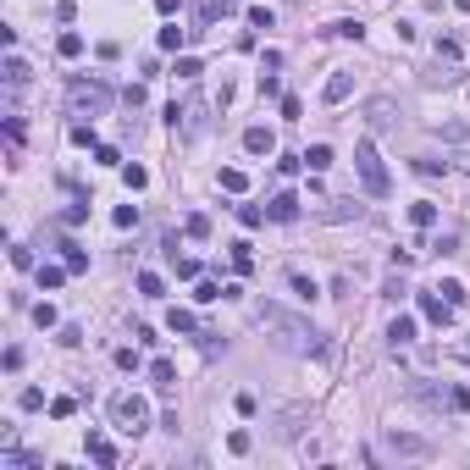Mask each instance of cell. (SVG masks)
Masks as SVG:
<instances>
[{
    "label": "cell",
    "mask_w": 470,
    "mask_h": 470,
    "mask_svg": "<svg viewBox=\"0 0 470 470\" xmlns=\"http://www.w3.org/2000/svg\"><path fill=\"white\" fill-rule=\"evenodd\" d=\"M260 326H266V332H277V343H282V349H294V354H326L321 332H315L305 315L282 310V305H260Z\"/></svg>",
    "instance_id": "cell-1"
},
{
    "label": "cell",
    "mask_w": 470,
    "mask_h": 470,
    "mask_svg": "<svg viewBox=\"0 0 470 470\" xmlns=\"http://www.w3.org/2000/svg\"><path fill=\"white\" fill-rule=\"evenodd\" d=\"M111 100H116V94H111L105 78H73L67 83V111H73V116H89V122H94V116L111 111Z\"/></svg>",
    "instance_id": "cell-2"
},
{
    "label": "cell",
    "mask_w": 470,
    "mask_h": 470,
    "mask_svg": "<svg viewBox=\"0 0 470 470\" xmlns=\"http://www.w3.org/2000/svg\"><path fill=\"white\" fill-rule=\"evenodd\" d=\"M354 172H360V188H365L371 199H388V194H393L388 160H382V150H377L371 139H360V144H354Z\"/></svg>",
    "instance_id": "cell-3"
},
{
    "label": "cell",
    "mask_w": 470,
    "mask_h": 470,
    "mask_svg": "<svg viewBox=\"0 0 470 470\" xmlns=\"http://www.w3.org/2000/svg\"><path fill=\"white\" fill-rule=\"evenodd\" d=\"M404 398H409L415 409H426V415L454 409V388H443V382H432V377H409V382H404Z\"/></svg>",
    "instance_id": "cell-4"
},
{
    "label": "cell",
    "mask_w": 470,
    "mask_h": 470,
    "mask_svg": "<svg viewBox=\"0 0 470 470\" xmlns=\"http://www.w3.org/2000/svg\"><path fill=\"white\" fill-rule=\"evenodd\" d=\"M111 420H116L128 437H139V432H150V404H144L139 393H116V398H111Z\"/></svg>",
    "instance_id": "cell-5"
},
{
    "label": "cell",
    "mask_w": 470,
    "mask_h": 470,
    "mask_svg": "<svg viewBox=\"0 0 470 470\" xmlns=\"http://www.w3.org/2000/svg\"><path fill=\"white\" fill-rule=\"evenodd\" d=\"M388 454H398V460H426V454H432V437H415V432H398V426H393Z\"/></svg>",
    "instance_id": "cell-6"
},
{
    "label": "cell",
    "mask_w": 470,
    "mask_h": 470,
    "mask_svg": "<svg viewBox=\"0 0 470 470\" xmlns=\"http://www.w3.org/2000/svg\"><path fill=\"white\" fill-rule=\"evenodd\" d=\"M365 122L371 128H398V100L393 94H371L365 100Z\"/></svg>",
    "instance_id": "cell-7"
},
{
    "label": "cell",
    "mask_w": 470,
    "mask_h": 470,
    "mask_svg": "<svg viewBox=\"0 0 470 470\" xmlns=\"http://www.w3.org/2000/svg\"><path fill=\"white\" fill-rule=\"evenodd\" d=\"M420 315H426L432 326H448V321H454V305H448V299L432 288V294H420Z\"/></svg>",
    "instance_id": "cell-8"
},
{
    "label": "cell",
    "mask_w": 470,
    "mask_h": 470,
    "mask_svg": "<svg viewBox=\"0 0 470 470\" xmlns=\"http://www.w3.org/2000/svg\"><path fill=\"white\" fill-rule=\"evenodd\" d=\"M299 205H305V199L282 188V194H271V205H266V211H271V222H299Z\"/></svg>",
    "instance_id": "cell-9"
},
{
    "label": "cell",
    "mask_w": 470,
    "mask_h": 470,
    "mask_svg": "<svg viewBox=\"0 0 470 470\" xmlns=\"http://www.w3.org/2000/svg\"><path fill=\"white\" fill-rule=\"evenodd\" d=\"M365 216V205H354V199H326V211H321V222H360Z\"/></svg>",
    "instance_id": "cell-10"
},
{
    "label": "cell",
    "mask_w": 470,
    "mask_h": 470,
    "mask_svg": "<svg viewBox=\"0 0 470 470\" xmlns=\"http://www.w3.org/2000/svg\"><path fill=\"white\" fill-rule=\"evenodd\" d=\"M227 6H233V0H199V6H194V22H199V28H188V33H205L216 17H227Z\"/></svg>",
    "instance_id": "cell-11"
},
{
    "label": "cell",
    "mask_w": 470,
    "mask_h": 470,
    "mask_svg": "<svg viewBox=\"0 0 470 470\" xmlns=\"http://www.w3.org/2000/svg\"><path fill=\"white\" fill-rule=\"evenodd\" d=\"M89 460L100 470H111L116 465V448H111V437H100V432H89Z\"/></svg>",
    "instance_id": "cell-12"
},
{
    "label": "cell",
    "mask_w": 470,
    "mask_h": 470,
    "mask_svg": "<svg viewBox=\"0 0 470 470\" xmlns=\"http://www.w3.org/2000/svg\"><path fill=\"white\" fill-rule=\"evenodd\" d=\"M349 89H354V78H349V73H332V78H326V89H321V100H326V105H343V100H349Z\"/></svg>",
    "instance_id": "cell-13"
},
{
    "label": "cell",
    "mask_w": 470,
    "mask_h": 470,
    "mask_svg": "<svg viewBox=\"0 0 470 470\" xmlns=\"http://www.w3.org/2000/svg\"><path fill=\"white\" fill-rule=\"evenodd\" d=\"M243 150H249V156H271V150H277L271 128H249V133H243Z\"/></svg>",
    "instance_id": "cell-14"
},
{
    "label": "cell",
    "mask_w": 470,
    "mask_h": 470,
    "mask_svg": "<svg viewBox=\"0 0 470 470\" xmlns=\"http://www.w3.org/2000/svg\"><path fill=\"white\" fill-rule=\"evenodd\" d=\"M388 338H393V354H398V349H404V343H415V315H393Z\"/></svg>",
    "instance_id": "cell-15"
},
{
    "label": "cell",
    "mask_w": 470,
    "mask_h": 470,
    "mask_svg": "<svg viewBox=\"0 0 470 470\" xmlns=\"http://www.w3.org/2000/svg\"><path fill=\"white\" fill-rule=\"evenodd\" d=\"M150 382H156L160 393H172L177 388V365H172V360H150Z\"/></svg>",
    "instance_id": "cell-16"
},
{
    "label": "cell",
    "mask_w": 470,
    "mask_h": 470,
    "mask_svg": "<svg viewBox=\"0 0 470 470\" xmlns=\"http://www.w3.org/2000/svg\"><path fill=\"white\" fill-rule=\"evenodd\" d=\"M409 222H415L420 233H426V227H437V205H432V199H415V205H409Z\"/></svg>",
    "instance_id": "cell-17"
},
{
    "label": "cell",
    "mask_w": 470,
    "mask_h": 470,
    "mask_svg": "<svg viewBox=\"0 0 470 470\" xmlns=\"http://www.w3.org/2000/svg\"><path fill=\"white\" fill-rule=\"evenodd\" d=\"M326 33H332V39H354V45H360V39H365V28H360V22H354V17H338V22H332V28H326Z\"/></svg>",
    "instance_id": "cell-18"
},
{
    "label": "cell",
    "mask_w": 470,
    "mask_h": 470,
    "mask_svg": "<svg viewBox=\"0 0 470 470\" xmlns=\"http://www.w3.org/2000/svg\"><path fill=\"white\" fill-rule=\"evenodd\" d=\"M28 78H33V73H28V61H22V56H6V83H11V89H22Z\"/></svg>",
    "instance_id": "cell-19"
},
{
    "label": "cell",
    "mask_w": 470,
    "mask_h": 470,
    "mask_svg": "<svg viewBox=\"0 0 470 470\" xmlns=\"http://www.w3.org/2000/svg\"><path fill=\"white\" fill-rule=\"evenodd\" d=\"M194 299H199V305H216V299H227V288H222V282H211V277H199Z\"/></svg>",
    "instance_id": "cell-20"
},
{
    "label": "cell",
    "mask_w": 470,
    "mask_h": 470,
    "mask_svg": "<svg viewBox=\"0 0 470 470\" xmlns=\"http://www.w3.org/2000/svg\"><path fill=\"white\" fill-rule=\"evenodd\" d=\"M183 39H188V28H177V22H166V28H160V50H183Z\"/></svg>",
    "instance_id": "cell-21"
},
{
    "label": "cell",
    "mask_w": 470,
    "mask_h": 470,
    "mask_svg": "<svg viewBox=\"0 0 470 470\" xmlns=\"http://www.w3.org/2000/svg\"><path fill=\"white\" fill-rule=\"evenodd\" d=\"M305 166H310V172H326V166H332V144H310V150H305Z\"/></svg>",
    "instance_id": "cell-22"
},
{
    "label": "cell",
    "mask_w": 470,
    "mask_h": 470,
    "mask_svg": "<svg viewBox=\"0 0 470 470\" xmlns=\"http://www.w3.org/2000/svg\"><path fill=\"white\" fill-rule=\"evenodd\" d=\"M183 233H188V238H211V216H205V211L183 216Z\"/></svg>",
    "instance_id": "cell-23"
},
{
    "label": "cell",
    "mask_w": 470,
    "mask_h": 470,
    "mask_svg": "<svg viewBox=\"0 0 470 470\" xmlns=\"http://www.w3.org/2000/svg\"><path fill=\"white\" fill-rule=\"evenodd\" d=\"M73 144H78V150H100V139H94V122H73Z\"/></svg>",
    "instance_id": "cell-24"
},
{
    "label": "cell",
    "mask_w": 470,
    "mask_h": 470,
    "mask_svg": "<svg viewBox=\"0 0 470 470\" xmlns=\"http://www.w3.org/2000/svg\"><path fill=\"white\" fill-rule=\"evenodd\" d=\"M73 266H39V288H61Z\"/></svg>",
    "instance_id": "cell-25"
},
{
    "label": "cell",
    "mask_w": 470,
    "mask_h": 470,
    "mask_svg": "<svg viewBox=\"0 0 470 470\" xmlns=\"http://www.w3.org/2000/svg\"><path fill=\"white\" fill-rule=\"evenodd\" d=\"M288 288H294V294H299L305 305H310V299H315V282H310V277H305V271H288Z\"/></svg>",
    "instance_id": "cell-26"
},
{
    "label": "cell",
    "mask_w": 470,
    "mask_h": 470,
    "mask_svg": "<svg viewBox=\"0 0 470 470\" xmlns=\"http://www.w3.org/2000/svg\"><path fill=\"white\" fill-rule=\"evenodd\" d=\"M56 50H61L67 61H78V56H83V33H61V39H56Z\"/></svg>",
    "instance_id": "cell-27"
},
{
    "label": "cell",
    "mask_w": 470,
    "mask_h": 470,
    "mask_svg": "<svg viewBox=\"0 0 470 470\" xmlns=\"http://www.w3.org/2000/svg\"><path fill=\"white\" fill-rule=\"evenodd\" d=\"M415 172H420V177H443V172H448V160H437V156H415Z\"/></svg>",
    "instance_id": "cell-28"
},
{
    "label": "cell",
    "mask_w": 470,
    "mask_h": 470,
    "mask_svg": "<svg viewBox=\"0 0 470 470\" xmlns=\"http://www.w3.org/2000/svg\"><path fill=\"white\" fill-rule=\"evenodd\" d=\"M139 294H144V299H160V294H166V282H160L156 271H139Z\"/></svg>",
    "instance_id": "cell-29"
},
{
    "label": "cell",
    "mask_w": 470,
    "mask_h": 470,
    "mask_svg": "<svg viewBox=\"0 0 470 470\" xmlns=\"http://www.w3.org/2000/svg\"><path fill=\"white\" fill-rule=\"evenodd\" d=\"M166 326H172V332H199L194 310H172V315H166Z\"/></svg>",
    "instance_id": "cell-30"
},
{
    "label": "cell",
    "mask_w": 470,
    "mask_h": 470,
    "mask_svg": "<svg viewBox=\"0 0 470 470\" xmlns=\"http://www.w3.org/2000/svg\"><path fill=\"white\" fill-rule=\"evenodd\" d=\"M222 188H227V194H243V188H249V177H243L238 166H222Z\"/></svg>",
    "instance_id": "cell-31"
},
{
    "label": "cell",
    "mask_w": 470,
    "mask_h": 470,
    "mask_svg": "<svg viewBox=\"0 0 470 470\" xmlns=\"http://www.w3.org/2000/svg\"><path fill=\"white\" fill-rule=\"evenodd\" d=\"M233 271H238V277H249V271H255V255H249V243H233Z\"/></svg>",
    "instance_id": "cell-32"
},
{
    "label": "cell",
    "mask_w": 470,
    "mask_h": 470,
    "mask_svg": "<svg viewBox=\"0 0 470 470\" xmlns=\"http://www.w3.org/2000/svg\"><path fill=\"white\" fill-rule=\"evenodd\" d=\"M266 216H271V211H260V205H238V222H243V227H266Z\"/></svg>",
    "instance_id": "cell-33"
},
{
    "label": "cell",
    "mask_w": 470,
    "mask_h": 470,
    "mask_svg": "<svg viewBox=\"0 0 470 470\" xmlns=\"http://www.w3.org/2000/svg\"><path fill=\"white\" fill-rule=\"evenodd\" d=\"M61 260H67L73 271H89V255H83L78 243H61Z\"/></svg>",
    "instance_id": "cell-34"
},
{
    "label": "cell",
    "mask_w": 470,
    "mask_h": 470,
    "mask_svg": "<svg viewBox=\"0 0 470 470\" xmlns=\"http://www.w3.org/2000/svg\"><path fill=\"white\" fill-rule=\"evenodd\" d=\"M271 22H277L271 6H249V28H271Z\"/></svg>",
    "instance_id": "cell-35"
},
{
    "label": "cell",
    "mask_w": 470,
    "mask_h": 470,
    "mask_svg": "<svg viewBox=\"0 0 470 470\" xmlns=\"http://www.w3.org/2000/svg\"><path fill=\"white\" fill-rule=\"evenodd\" d=\"M122 177H128V188H150V172L133 160V166H122Z\"/></svg>",
    "instance_id": "cell-36"
},
{
    "label": "cell",
    "mask_w": 470,
    "mask_h": 470,
    "mask_svg": "<svg viewBox=\"0 0 470 470\" xmlns=\"http://www.w3.org/2000/svg\"><path fill=\"white\" fill-rule=\"evenodd\" d=\"M111 222H116L122 233H128V227H139V205H116V216H111Z\"/></svg>",
    "instance_id": "cell-37"
},
{
    "label": "cell",
    "mask_w": 470,
    "mask_h": 470,
    "mask_svg": "<svg viewBox=\"0 0 470 470\" xmlns=\"http://www.w3.org/2000/svg\"><path fill=\"white\" fill-rule=\"evenodd\" d=\"M11 266H17V271H33V249H28V243H11Z\"/></svg>",
    "instance_id": "cell-38"
},
{
    "label": "cell",
    "mask_w": 470,
    "mask_h": 470,
    "mask_svg": "<svg viewBox=\"0 0 470 470\" xmlns=\"http://www.w3.org/2000/svg\"><path fill=\"white\" fill-rule=\"evenodd\" d=\"M437 294H443V299H448V305H454V310H460V305H465V282H437Z\"/></svg>",
    "instance_id": "cell-39"
},
{
    "label": "cell",
    "mask_w": 470,
    "mask_h": 470,
    "mask_svg": "<svg viewBox=\"0 0 470 470\" xmlns=\"http://www.w3.org/2000/svg\"><path fill=\"white\" fill-rule=\"evenodd\" d=\"M382 294H388L393 305H398V299H404V266H393V277H388V288H382Z\"/></svg>",
    "instance_id": "cell-40"
},
{
    "label": "cell",
    "mask_w": 470,
    "mask_h": 470,
    "mask_svg": "<svg viewBox=\"0 0 470 470\" xmlns=\"http://www.w3.org/2000/svg\"><path fill=\"white\" fill-rule=\"evenodd\" d=\"M465 50H460V39H437V61H460Z\"/></svg>",
    "instance_id": "cell-41"
},
{
    "label": "cell",
    "mask_w": 470,
    "mask_h": 470,
    "mask_svg": "<svg viewBox=\"0 0 470 470\" xmlns=\"http://www.w3.org/2000/svg\"><path fill=\"white\" fill-rule=\"evenodd\" d=\"M172 73H177V78H199V73H205V67H199V61H194V56H177V67H172Z\"/></svg>",
    "instance_id": "cell-42"
},
{
    "label": "cell",
    "mask_w": 470,
    "mask_h": 470,
    "mask_svg": "<svg viewBox=\"0 0 470 470\" xmlns=\"http://www.w3.org/2000/svg\"><path fill=\"white\" fill-rule=\"evenodd\" d=\"M282 116L299 122V116H305V100H299V94H282Z\"/></svg>",
    "instance_id": "cell-43"
},
{
    "label": "cell",
    "mask_w": 470,
    "mask_h": 470,
    "mask_svg": "<svg viewBox=\"0 0 470 470\" xmlns=\"http://www.w3.org/2000/svg\"><path fill=\"white\" fill-rule=\"evenodd\" d=\"M6 139H11V144H22V139H28V128H22V116H6Z\"/></svg>",
    "instance_id": "cell-44"
},
{
    "label": "cell",
    "mask_w": 470,
    "mask_h": 470,
    "mask_svg": "<svg viewBox=\"0 0 470 470\" xmlns=\"http://www.w3.org/2000/svg\"><path fill=\"white\" fill-rule=\"evenodd\" d=\"M61 343H67V349H78V343H83V326H78V321H67V326H61Z\"/></svg>",
    "instance_id": "cell-45"
},
{
    "label": "cell",
    "mask_w": 470,
    "mask_h": 470,
    "mask_svg": "<svg viewBox=\"0 0 470 470\" xmlns=\"http://www.w3.org/2000/svg\"><path fill=\"white\" fill-rule=\"evenodd\" d=\"M17 404H22V409H39V404H45V393H39V388H22V393H17Z\"/></svg>",
    "instance_id": "cell-46"
},
{
    "label": "cell",
    "mask_w": 470,
    "mask_h": 470,
    "mask_svg": "<svg viewBox=\"0 0 470 470\" xmlns=\"http://www.w3.org/2000/svg\"><path fill=\"white\" fill-rule=\"evenodd\" d=\"M33 321H39V326H56L61 315H56V305H33Z\"/></svg>",
    "instance_id": "cell-47"
},
{
    "label": "cell",
    "mask_w": 470,
    "mask_h": 470,
    "mask_svg": "<svg viewBox=\"0 0 470 470\" xmlns=\"http://www.w3.org/2000/svg\"><path fill=\"white\" fill-rule=\"evenodd\" d=\"M94 160H100V166H116V160H122V150H116V144H100V150H94Z\"/></svg>",
    "instance_id": "cell-48"
},
{
    "label": "cell",
    "mask_w": 470,
    "mask_h": 470,
    "mask_svg": "<svg viewBox=\"0 0 470 470\" xmlns=\"http://www.w3.org/2000/svg\"><path fill=\"white\" fill-rule=\"evenodd\" d=\"M299 166H305V156H282V160H277V172H282V177H294Z\"/></svg>",
    "instance_id": "cell-49"
},
{
    "label": "cell",
    "mask_w": 470,
    "mask_h": 470,
    "mask_svg": "<svg viewBox=\"0 0 470 470\" xmlns=\"http://www.w3.org/2000/svg\"><path fill=\"white\" fill-rule=\"evenodd\" d=\"M443 354H448V360H465V365H470V338H465V343H448Z\"/></svg>",
    "instance_id": "cell-50"
},
{
    "label": "cell",
    "mask_w": 470,
    "mask_h": 470,
    "mask_svg": "<svg viewBox=\"0 0 470 470\" xmlns=\"http://www.w3.org/2000/svg\"><path fill=\"white\" fill-rule=\"evenodd\" d=\"M454 415H470V388H454Z\"/></svg>",
    "instance_id": "cell-51"
},
{
    "label": "cell",
    "mask_w": 470,
    "mask_h": 470,
    "mask_svg": "<svg viewBox=\"0 0 470 470\" xmlns=\"http://www.w3.org/2000/svg\"><path fill=\"white\" fill-rule=\"evenodd\" d=\"M156 11H160V17H172V11H177V0H156Z\"/></svg>",
    "instance_id": "cell-52"
},
{
    "label": "cell",
    "mask_w": 470,
    "mask_h": 470,
    "mask_svg": "<svg viewBox=\"0 0 470 470\" xmlns=\"http://www.w3.org/2000/svg\"><path fill=\"white\" fill-rule=\"evenodd\" d=\"M454 11H470V0H454Z\"/></svg>",
    "instance_id": "cell-53"
}]
</instances>
